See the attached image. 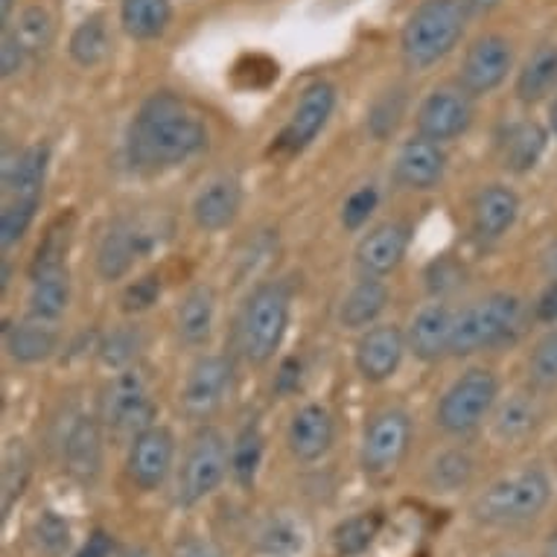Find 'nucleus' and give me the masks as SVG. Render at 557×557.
I'll return each instance as SVG.
<instances>
[{
  "label": "nucleus",
  "mask_w": 557,
  "mask_h": 557,
  "mask_svg": "<svg viewBox=\"0 0 557 557\" xmlns=\"http://www.w3.org/2000/svg\"><path fill=\"white\" fill-rule=\"evenodd\" d=\"M208 128L173 94H156L137 111L128 132V161L140 170H164L199 156Z\"/></svg>",
  "instance_id": "1"
},
{
  "label": "nucleus",
  "mask_w": 557,
  "mask_h": 557,
  "mask_svg": "<svg viewBox=\"0 0 557 557\" xmlns=\"http://www.w3.org/2000/svg\"><path fill=\"white\" fill-rule=\"evenodd\" d=\"M465 24L467 3L461 0H423L403 27V62L411 71H426L438 64L461 41Z\"/></svg>",
  "instance_id": "2"
},
{
  "label": "nucleus",
  "mask_w": 557,
  "mask_h": 557,
  "mask_svg": "<svg viewBox=\"0 0 557 557\" xmlns=\"http://www.w3.org/2000/svg\"><path fill=\"white\" fill-rule=\"evenodd\" d=\"M289 289L277 281L260 284L248 295L237 319V347L248 362L263 366L274 357L289 327Z\"/></svg>",
  "instance_id": "3"
},
{
  "label": "nucleus",
  "mask_w": 557,
  "mask_h": 557,
  "mask_svg": "<svg viewBox=\"0 0 557 557\" xmlns=\"http://www.w3.org/2000/svg\"><path fill=\"white\" fill-rule=\"evenodd\" d=\"M522 330V301L517 295L496 293L456 312L453 321V357H470L511 342Z\"/></svg>",
  "instance_id": "4"
},
{
  "label": "nucleus",
  "mask_w": 557,
  "mask_h": 557,
  "mask_svg": "<svg viewBox=\"0 0 557 557\" xmlns=\"http://www.w3.org/2000/svg\"><path fill=\"white\" fill-rule=\"evenodd\" d=\"M552 499V482L540 467H529L491 484L473 505V517L484 525H520L546 508Z\"/></svg>",
  "instance_id": "5"
},
{
  "label": "nucleus",
  "mask_w": 557,
  "mask_h": 557,
  "mask_svg": "<svg viewBox=\"0 0 557 557\" xmlns=\"http://www.w3.org/2000/svg\"><path fill=\"white\" fill-rule=\"evenodd\" d=\"M228 467V444L222 438V432L205 426L201 432H196V438L187 447L178 484H175V499L182 505H196L208 499L225 482Z\"/></svg>",
  "instance_id": "6"
},
{
  "label": "nucleus",
  "mask_w": 557,
  "mask_h": 557,
  "mask_svg": "<svg viewBox=\"0 0 557 557\" xmlns=\"http://www.w3.org/2000/svg\"><path fill=\"white\" fill-rule=\"evenodd\" d=\"M499 383L491 371L473 368L449 385V392L438 403V426L449 435H467L494 409Z\"/></svg>",
  "instance_id": "7"
},
{
  "label": "nucleus",
  "mask_w": 557,
  "mask_h": 557,
  "mask_svg": "<svg viewBox=\"0 0 557 557\" xmlns=\"http://www.w3.org/2000/svg\"><path fill=\"white\" fill-rule=\"evenodd\" d=\"M100 414L106 430L114 435H140L144 430L152 426L156 418V406L149 400L147 383L137 371H120L102 392Z\"/></svg>",
  "instance_id": "8"
},
{
  "label": "nucleus",
  "mask_w": 557,
  "mask_h": 557,
  "mask_svg": "<svg viewBox=\"0 0 557 557\" xmlns=\"http://www.w3.org/2000/svg\"><path fill=\"white\" fill-rule=\"evenodd\" d=\"M411 421L400 409H385L371 418L362 438V467L368 473H388L409 453Z\"/></svg>",
  "instance_id": "9"
},
{
  "label": "nucleus",
  "mask_w": 557,
  "mask_h": 557,
  "mask_svg": "<svg viewBox=\"0 0 557 557\" xmlns=\"http://www.w3.org/2000/svg\"><path fill=\"white\" fill-rule=\"evenodd\" d=\"M234 380V366L225 357H201L187 374L182 406L193 421H208L225 403Z\"/></svg>",
  "instance_id": "10"
},
{
  "label": "nucleus",
  "mask_w": 557,
  "mask_h": 557,
  "mask_svg": "<svg viewBox=\"0 0 557 557\" xmlns=\"http://www.w3.org/2000/svg\"><path fill=\"white\" fill-rule=\"evenodd\" d=\"M473 123V102L465 88H435L418 111V132L435 144L456 140Z\"/></svg>",
  "instance_id": "11"
},
{
  "label": "nucleus",
  "mask_w": 557,
  "mask_h": 557,
  "mask_svg": "<svg viewBox=\"0 0 557 557\" xmlns=\"http://www.w3.org/2000/svg\"><path fill=\"white\" fill-rule=\"evenodd\" d=\"M175 458V438L166 426H149L140 435L132 438L128 449L126 473L140 491H156L166 482V475L173 470Z\"/></svg>",
  "instance_id": "12"
},
{
  "label": "nucleus",
  "mask_w": 557,
  "mask_h": 557,
  "mask_svg": "<svg viewBox=\"0 0 557 557\" xmlns=\"http://www.w3.org/2000/svg\"><path fill=\"white\" fill-rule=\"evenodd\" d=\"M513 53L511 45L503 36H484L479 38L465 55L461 64V88L470 97L496 91L505 83V76L511 71Z\"/></svg>",
  "instance_id": "13"
},
{
  "label": "nucleus",
  "mask_w": 557,
  "mask_h": 557,
  "mask_svg": "<svg viewBox=\"0 0 557 557\" xmlns=\"http://www.w3.org/2000/svg\"><path fill=\"white\" fill-rule=\"evenodd\" d=\"M336 109V88L330 83H312L307 91L301 94V100L295 106L293 117L286 123V128L277 137V147L298 152V149L310 147L321 128L327 126L330 114Z\"/></svg>",
  "instance_id": "14"
},
{
  "label": "nucleus",
  "mask_w": 557,
  "mask_h": 557,
  "mask_svg": "<svg viewBox=\"0 0 557 557\" xmlns=\"http://www.w3.org/2000/svg\"><path fill=\"white\" fill-rule=\"evenodd\" d=\"M406 345H409V338L403 336L400 327H394V324L371 327L357 345L359 374L366 376L368 383L392 380L397 374V368H400Z\"/></svg>",
  "instance_id": "15"
},
{
  "label": "nucleus",
  "mask_w": 557,
  "mask_h": 557,
  "mask_svg": "<svg viewBox=\"0 0 557 557\" xmlns=\"http://www.w3.org/2000/svg\"><path fill=\"white\" fill-rule=\"evenodd\" d=\"M152 246L147 228H140L135 220H117L106 231V237L97 251V272L102 281H120L135 260Z\"/></svg>",
  "instance_id": "16"
},
{
  "label": "nucleus",
  "mask_w": 557,
  "mask_h": 557,
  "mask_svg": "<svg viewBox=\"0 0 557 557\" xmlns=\"http://www.w3.org/2000/svg\"><path fill=\"white\" fill-rule=\"evenodd\" d=\"M394 173H397V182L409 190H432L447 173V156L441 144L430 137H411L397 152Z\"/></svg>",
  "instance_id": "17"
},
{
  "label": "nucleus",
  "mask_w": 557,
  "mask_h": 557,
  "mask_svg": "<svg viewBox=\"0 0 557 557\" xmlns=\"http://www.w3.org/2000/svg\"><path fill=\"white\" fill-rule=\"evenodd\" d=\"M333 435H336V430H333L330 411L319 403H310V406L295 411L289 432H286V444L298 461L312 465V461L327 456L330 447H333Z\"/></svg>",
  "instance_id": "18"
},
{
  "label": "nucleus",
  "mask_w": 557,
  "mask_h": 557,
  "mask_svg": "<svg viewBox=\"0 0 557 557\" xmlns=\"http://www.w3.org/2000/svg\"><path fill=\"white\" fill-rule=\"evenodd\" d=\"M409 228L403 222H385L376 225L371 234L362 237L357 248V263L368 277H383L392 274L403 263V257L409 251Z\"/></svg>",
  "instance_id": "19"
},
{
  "label": "nucleus",
  "mask_w": 557,
  "mask_h": 557,
  "mask_svg": "<svg viewBox=\"0 0 557 557\" xmlns=\"http://www.w3.org/2000/svg\"><path fill=\"white\" fill-rule=\"evenodd\" d=\"M62 458L67 473L79 482H94L102 470V432L94 418L79 414L62 438Z\"/></svg>",
  "instance_id": "20"
},
{
  "label": "nucleus",
  "mask_w": 557,
  "mask_h": 557,
  "mask_svg": "<svg viewBox=\"0 0 557 557\" xmlns=\"http://www.w3.org/2000/svg\"><path fill=\"white\" fill-rule=\"evenodd\" d=\"M453 321L456 312H449L444 304H432L414 315L409 327L411 354L423 362H438L453 350Z\"/></svg>",
  "instance_id": "21"
},
{
  "label": "nucleus",
  "mask_w": 557,
  "mask_h": 557,
  "mask_svg": "<svg viewBox=\"0 0 557 557\" xmlns=\"http://www.w3.org/2000/svg\"><path fill=\"white\" fill-rule=\"evenodd\" d=\"M517 216H520V199L503 184L484 187L473 199V231L482 239H499L508 234Z\"/></svg>",
  "instance_id": "22"
},
{
  "label": "nucleus",
  "mask_w": 557,
  "mask_h": 557,
  "mask_svg": "<svg viewBox=\"0 0 557 557\" xmlns=\"http://www.w3.org/2000/svg\"><path fill=\"white\" fill-rule=\"evenodd\" d=\"M239 208H243L239 184L231 182V178H220V182L208 184L196 196V201H193V220H196L201 231L216 234V231H225L228 225H234V220L239 216Z\"/></svg>",
  "instance_id": "23"
},
{
  "label": "nucleus",
  "mask_w": 557,
  "mask_h": 557,
  "mask_svg": "<svg viewBox=\"0 0 557 557\" xmlns=\"http://www.w3.org/2000/svg\"><path fill=\"white\" fill-rule=\"evenodd\" d=\"M47 164H50V147L45 144L3 158V187L12 199H38L45 187Z\"/></svg>",
  "instance_id": "24"
},
{
  "label": "nucleus",
  "mask_w": 557,
  "mask_h": 557,
  "mask_svg": "<svg viewBox=\"0 0 557 557\" xmlns=\"http://www.w3.org/2000/svg\"><path fill=\"white\" fill-rule=\"evenodd\" d=\"M33 277V289H29V319L38 321H59L71 304V281H67V269H45V272L29 274Z\"/></svg>",
  "instance_id": "25"
},
{
  "label": "nucleus",
  "mask_w": 557,
  "mask_h": 557,
  "mask_svg": "<svg viewBox=\"0 0 557 557\" xmlns=\"http://www.w3.org/2000/svg\"><path fill=\"white\" fill-rule=\"evenodd\" d=\"M55 347H59V333L50 321L29 319L7 330V350L15 362H24V366L45 362L53 357Z\"/></svg>",
  "instance_id": "26"
},
{
  "label": "nucleus",
  "mask_w": 557,
  "mask_h": 557,
  "mask_svg": "<svg viewBox=\"0 0 557 557\" xmlns=\"http://www.w3.org/2000/svg\"><path fill=\"white\" fill-rule=\"evenodd\" d=\"M385 304H388V289H385V284L380 277H368L366 274V281H359L347 293L345 304H342V312H338V321L347 330H362L380 319Z\"/></svg>",
  "instance_id": "27"
},
{
  "label": "nucleus",
  "mask_w": 557,
  "mask_h": 557,
  "mask_svg": "<svg viewBox=\"0 0 557 557\" xmlns=\"http://www.w3.org/2000/svg\"><path fill=\"white\" fill-rule=\"evenodd\" d=\"M170 18H173L170 0H123L120 3V24L137 41L164 36Z\"/></svg>",
  "instance_id": "28"
},
{
  "label": "nucleus",
  "mask_w": 557,
  "mask_h": 557,
  "mask_svg": "<svg viewBox=\"0 0 557 557\" xmlns=\"http://www.w3.org/2000/svg\"><path fill=\"white\" fill-rule=\"evenodd\" d=\"M213 315H216V295L211 286H196L184 295L182 307H178V336L187 345L208 342L213 330Z\"/></svg>",
  "instance_id": "29"
},
{
  "label": "nucleus",
  "mask_w": 557,
  "mask_h": 557,
  "mask_svg": "<svg viewBox=\"0 0 557 557\" xmlns=\"http://www.w3.org/2000/svg\"><path fill=\"white\" fill-rule=\"evenodd\" d=\"M557 85V45H543L529 55L517 76V94L522 102H540Z\"/></svg>",
  "instance_id": "30"
},
{
  "label": "nucleus",
  "mask_w": 557,
  "mask_h": 557,
  "mask_svg": "<svg viewBox=\"0 0 557 557\" xmlns=\"http://www.w3.org/2000/svg\"><path fill=\"white\" fill-rule=\"evenodd\" d=\"M546 149V132L537 123H517L503 137V164L513 173H525L537 164Z\"/></svg>",
  "instance_id": "31"
},
{
  "label": "nucleus",
  "mask_w": 557,
  "mask_h": 557,
  "mask_svg": "<svg viewBox=\"0 0 557 557\" xmlns=\"http://www.w3.org/2000/svg\"><path fill=\"white\" fill-rule=\"evenodd\" d=\"M67 50H71V59H74L79 67H97L100 62H106V55H109L111 50L106 21H102L100 15L85 18L83 24L74 29Z\"/></svg>",
  "instance_id": "32"
},
{
  "label": "nucleus",
  "mask_w": 557,
  "mask_h": 557,
  "mask_svg": "<svg viewBox=\"0 0 557 557\" xmlns=\"http://www.w3.org/2000/svg\"><path fill=\"white\" fill-rule=\"evenodd\" d=\"M473 458L467 456L465 449H447L432 461L426 482L435 494H456L461 487L470 484L473 479Z\"/></svg>",
  "instance_id": "33"
},
{
  "label": "nucleus",
  "mask_w": 557,
  "mask_h": 557,
  "mask_svg": "<svg viewBox=\"0 0 557 557\" xmlns=\"http://www.w3.org/2000/svg\"><path fill=\"white\" fill-rule=\"evenodd\" d=\"M307 548V531L289 517L265 522L257 540V552L263 557H298Z\"/></svg>",
  "instance_id": "34"
},
{
  "label": "nucleus",
  "mask_w": 557,
  "mask_h": 557,
  "mask_svg": "<svg viewBox=\"0 0 557 557\" xmlns=\"http://www.w3.org/2000/svg\"><path fill=\"white\" fill-rule=\"evenodd\" d=\"M263 432L257 423H248L243 426V432L234 441L231 447V473L243 487H251L260 473V465H263Z\"/></svg>",
  "instance_id": "35"
},
{
  "label": "nucleus",
  "mask_w": 557,
  "mask_h": 557,
  "mask_svg": "<svg viewBox=\"0 0 557 557\" xmlns=\"http://www.w3.org/2000/svg\"><path fill=\"white\" fill-rule=\"evenodd\" d=\"M383 529V513L380 511H366L350 517V520L338 522L336 531H333V546H336L338 555L354 557L362 555L371 543L376 540Z\"/></svg>",
  "instance_id": "36"
},
{
  "label": "nucleus",
  "mask_w": 557,
  "mask_h": 557,
  "mask_svg": "<svg viewBox=\"0 0 557 557\" xmlns=\"http://www.w3.org/2000/svg\"><path fill=\"white\" fill-rule=\"evenodd\" d=\"M540 421L537 403L531 400L529 394H513L499 406L496 414V435L505 441H520L525 438Z\"/></svg>",
  "instance_id": "37"
},
{
  "label": "nucleus",
  "mask_w": 557,
  "mask_h": 557,
  "mask_svg": "<svg viewBox=\"0 0 557 557\" xmlns=\"http://www.w3.org/2000/svg\"><path fill=\"white\" fill-rule=\"evenodd\" d=\"M33 543L45 557H67L74 546V531L62 513L41 511L33 522Z\"/></svg>",
  "instance_id": "38"
},
{
  "label": "nucleus",
  "mask_w": 557,
  "mask_h": 557,
  "mask_svg": "<svg viewBox=\"0 0 557 557\" xmlns=\"http://www.w3.org/2000/svg\"><path fill=\"white\" fill-rule=\"evenodd\" d=\"M15 36L21 38L27 55L45 53L47 47L53 45V18H50V12L41 10V7H29V10L21 12Z\"/></svg>",
  "instance_id": "39"
},
{
  "label": "nucleus",
  "mask_w": 557,
  "mask_h": 557,
  "mask_svg": "<svg viewBox=\"0 0 557 557\" xmlns=\"http://www.w3.org/2000/svg\"><path fill=\"white\" fill-rule=\"evenodd\" d=\"M29 456L27 449L21 447V441H12L3 458V511H10L12 503L24 494L29 479Z\"/></svg>",
  "instance_id": "40"
},
{
  "label": "nucleus",
  "mask_w": 557,
  "mask_h": 557,
  "mask_svg": "<svg viewBox=\"0 0 557 557\" xmlns=\"http://www.w3.org/2000/svg\"><path fill=\"white\" fill-rule=\"evenodd\" d=\"M36 211L38 199H15L3 208V213H0V243H3V248H12L27 234L33 220H36Z\"/></svg>",
  "instance_id": "41"
},
{
  "label": "nucleus",
  "mask_w": 557,
  "mask_h": 557,
  "mask_svg": "<svg viewBox=\"0 0 557 557\" xmlns=\"http://www.w3.org/2000/svg\"><path fill=\"white\" fill-rule=\"evenodd\" d=\"M137 345H140V338H137L135 330H114V333L100 345L102 366L126 368L128 362H135Z\"/></svg>",
  "instance_id": "42"
},
{
  "label": "nucleus",
  "mask_w": 557,
  "mask_h": 557,
  "mask_svg": "<svg viewBox=\"0 0 557 557\" xmlns=\"http://www.w3.org/2000/svg\"><path fill=\"white\" fill-rule=\"evenodd\" d=\"M531 374L537 383H557V330L540 338L534 354H531Z\"/></svg>",
  "instance_id": "43"
},
{
  "label": "nucleus",
  "mask_w": 557,
  "mask_h": 557,
  "mask_svg": "<svg viewBox=\"0 0 557 557\" xmlns=\"http://www.w3.org/2000/svg\"><path fill=\"white\" fill-rule=\"evenodd\" d=\"M64 255H67V231L50 228L45 243L38 246L36 260L29 265V274L45 272V269H59V265H64Z\"/></svg>",
  "instance_id": "44"
},
{
  "label": "nucleus",
  "mask_w": 557,
  "mask_h": 557,
  "mask_svg": "<svg viewBox=\"0 0 557 557\" xmlns=\"http://www.w3.org/2000/svg\"><path fill=\"white\" fill-rule=\"evenodd\" d=\"M376 201H380V196H376L374 187H362V190L354 193V196L345 201V211H342L345 228L350 231L362 228V225L368 222V216L376 211Z\"/></svg>",
  "instance_id": "45"
},
{
  "label": "nucleus",
  "mask_w": 557,
  "mask_h": 557,
  "mask_svg": "<svg viewBox=\"0 0 557 557\" xmlns=\"http://www.w3.org/2000/svg\"><path fill=\"white\" fill-rule=\"evenodd\" d=\"M465 284V269L458 263H453V260H435V263L430 265V272H426V286H430L432 293H456L458 286Z\"/></svg>",
  "instance_id": "46"
},
{
  "label": "nucleus",
  "mask_w": 557,
  "mask_h": 557,
  "mask_svg": "<svg viewBox=\"0 0 557 557\" xmlns=\"http://www.w3.org/2000/svg\"><path fill=\"white\" fill-rule=\"evenodd\" d=\"M403 114V97L400 91H394L392 97H383L371 111V128L376 137H388L397 128Z\"/></svg>",
  "instance_id": "47"
},
{
  "label": "nucleus",
  "mask_w": 557,
  "mask_h": 557,
  "mask_svg": "<svg viewBox=\"0 0 557 557\" xmlns=\"http://www.w3.org/2000/svg\"><path fill=\"white\" fill-rule=\"evenodd\" d=\"M158 295H161V281H158L156 274H147V277H140V281H135V284L128 286L126 295H123V310H147V307H152V304L158 301Z\"/></svg>",
  "instance_id": "48"
},
{
  "label": "nucleus",
  "mask_w": 557,
  "mask_h": 557,
  "mask_svg": "<svg viewBox=\"0 0 557 557\" xmlns=\"http://www.w3.org/2000/svg\"><path fill=\"white\" fill-rule=\"evenodd\" d=\"M27 59V50L21 45V38L15 36V29H3V41H0V71L10 79L21 71V64Z\"/></svg>",
  "instance_id": "49"
},
{
  "label": "nucleus",
  "mask_w": 557,
  "mask_h": 557,
  "mask_svg": "<svg viewBox=\"0 0 557 557\" xmlns=\"http://www.w3.org/2000/svg\"><path fill=\"white\" fill-rule=\"evenodd\" d=\"M173 557H222L220 546L208 537L178 540L173 548Z\"/></svg>",
  "instance_id": "50"
},
{
  "label": "nucleus",
  "mask_w": 557,
  "mask_h": 557,
  "mask_svg": "<svg viewBox=\"0 0 557 557\" xmlns=\"http://www.w3.org/2000/svg\"><path fill=\"white\" fill-rule=\"evenodd\" d=\"M298 383H301V366H298V359H286L277 374V383H274V392L289 394L298 388Z\"/></svg>",
  "instance_id": "51"
},
{
  "label": "nucleus",
  "mask_w": 557,
  "mask_h": 557,
  "mask_svg": "<svg viewBox=\"0 0 557 557\" xmlns=\"http://www.w3.org/2000/svg\"><path fill=\"white\" fill-rule=\"evenodd\" d=\"M111 548L114 546H111L109 534L106 531H94L88 543L76 552V557H111Z\"/></svg>",
  "instance_id": "52"
},
{
  "label": "nucleus",
  "mask_w": 557,
  "mask_h": 557,
  "mask_svg": "<svg viewBox=\"0 0 557 557\" xmlns=\"http://www.w3.org/2000/svg\"><path fill=\"white\" fill-rule=\"evenodd\" d=\"M537 319L540 321H557V281L548 286L546 293L540 295Z\"/></svg>",
  "instance_id": "53"
},
{
  "label": "nucleus",
  "mask_w": 557,
  "mask_h": 557,
  "mask_svg": "<svg viewBox=\"0 0 557 557\" xmlns=\"http://www.w3.org/2000/svg\"><path fill=\"white\" fill-rule=\"evenodd\" d=\"M465 3H467V10L479 12V15H482V12L496 10V7H499V0H465Z\"/></svg>",
  "instance_id": "54"
},
{
  "label": "nucleus",
  "mask_w": 557,
  "mask_h": 557,
  "mask_svg": "<svg viewBox=\"0 0 557 557\" xmlns=\"http://www.w3.org/2000/svg\"><path fill=\"white\" fill-rule=\"evenodd\" d=\"M12 7H15V0H3V21H10V15H12Z\"/></svg>",
  "instance_id": "55"
},
{
  "label": "nucleus",
  "mask_w": 557,
  "mask_h": 557,
  "mask_svg": "<svg viewBox=\"0 0 557 557\" xmlns=\"http://www.w3.org/2000/svg\"><path fill=\"white\" fill-rule=\"evenodd\" d=\"M120 557H149V555L147 552H140V548H126Z\"/></svg>",
  "instance_id": "56"
},
{
  "label": "nucleus",
  "mask_w": 557,
  "mask_h": 557,
  "mask_svg": "<svg viewBox=\"0 0 557 557\" xmlns=\"http://www.w3.org/2000/svg\"><path fill=\"white\" fill-rule=\"evenodd\" d=\"M548 557H557V534L552 537V543H548Z\"/></svg>",
  "instance_id": "57"
},
{
  "label": "nucleus",
  "mask_w": 557,
  "mask_h": 557,
  "mask_svg": "<svg viewBox=\"0 0 557 557\" xmlns=\"http://www.w3.org/2000/svg\"><path fill=\"white\" fill-rule=\"evenodd\" d=\"M552 128H555V135H557V100L555 106H552Z\"/></svg>",
  "instance_id": "58"
},
{
  "label": "nucleus",
  "mask_w": 557,
  "mask_h": 557,
  "mask_svg": "<svg viewBox=\"0 0 557 557\" xmlns=\"http://www.w3.org/2000/svg\"><path fill=\"white\" fill-rule=\"evenodd\" d=\"M508 557H517V555H508Z\"/></svg>",
  "instance_id": "59"
}]
</instances>
